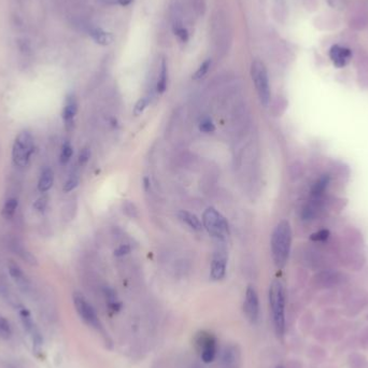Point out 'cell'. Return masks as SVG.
Returning a JSON list of instances; mask_svg holds the SVG:
<instances>
[{"mask_svg": "<svg viewBox=\"0 0 368 368\" xmlns=\"http://www.w3.org/2000/svg\"><path fill=\"white\" fill-rule=\"evenodd\" d=\"M292 245V229L286 220L280 221L271 235V256L277 268H283L288 261Z\"/></svg>", "mask_w": 368, "mask_h": 368, "instance_id": "6da1fadb", "label": "cell"}, {"mask_svg": "<svg viewBox=\"0 0 368 368\" xmlns=\"http://www.w3.org/2000/svg\"><path fill=\"white\" fill-rule=\"evenodd\" d=\"M269 306L276 335L282 337L285 332V293L280 280H274L270 284Z\"/></svg>", "mask_w": 368, "mask_h": 368, "instance_id": "7a4b0ae2", "label": "cell"}, {"mask_svg": "<svg viewBox=\"0 0 368 368\" xmlns=\"http://www.w3.org/2000/svg\"><path fill=\"white\" fill-rule=\"evenodd\" d=\"M251 77L255 86L261 103L267 107L270 102L271 92L266 66L260 59H255L251 65Z\"/></svg>", "mask_w": 368, "mask_h": 368, "instance_id": "3957f363", "label": "cell"}, {"mask_svg": "<svg viewBox=\"0 0 368 368\" xmlns=\"http://www.w3.org/2000/svg\"><path fill=\"white\" fill-rule=\"evenodd\" d=\"M203 226L210 236L216 240L222 241L230 235V226L226 218L212 207L206 209L204 212Z\"/></svg>", "mask_w": 368, "mask_h": 368, "instance_id": "277c9868", "label": "cell"}, {"mask_svg": "<svg viewBox=\"0 0 368 368\" xmlns=\"http://www.w3.org/2000/svg\"><path fill=\"white\" fill-rule=\"evenodd\" d=\"M194 345L200 360L206 364L212 363L217 354V339L215 335L208 330H199L195 334Z\"/></svg>", "mask_w": 368, "mask_h": 368, "instance_id": "5b68a950", "label": "cell"}, {"mask_svg": "<svg viewBox=\"0 0 368 368\" xmlns=\"http://www.w3.org/2000/svg\"><path fill=\"white\" fill-rule=\"evenodd\" d=\"M72 300L79 317L81 318V320L86 324V325H89L90 327L97 330L98 333L106 335V332H104V328L98 318L97 312H96V310L94 309V307L87 302L85 297L81 293L76 292L73 293Z\"/></svg>", "mask_w": 368, "mask_h": 368, "instance_id": "8992f818", "label": "cell"}, {"mask_svg": "<svg viewBox=\"0 0 368 368\" xmlns=\"http://www.w3.org/2000/svg\"><path fill=\"white\" fill-rule=\"evenodd\" d=\"M33 152V139L28 131H22L15 138L12 148L13 163L19 167H26L29 164Z\"/></svg>", "mask_w": 368, "mask_h": 368, "instance_id": "52a82bcc", "label": "cell"}, {"mask_svg": "<svg viewBox=\"0 0 368 368\" xmlns=\"http://www.w3.org/2000/svg\"><path fill=\"white\" fill-rule=\"evenodd\" d=\"M19 315H20V319H21L24 329L27 332V334L29 335V337L31 339L33 349L39 350L42 347L43 338H42L40 330L38 329V327L36 325V323L33 322L32 318H31V314H30L29 310L27 308H25V307L21 306L19 308Z\"/></svg>", "mask_w": 368, "mask_h": 368, "instance_id": "ba28073f", "label": "cell"}, {"mask_svg": "<svg viewBox=\"0 0 368 368\" xmlns=\"http://www.w3.org/2000/svg\"><path fill=\"white\" fill-rule=\"evenodd\" d=\"M243 311L245 317L252 323L255 324L260 318V301L255 287L249 285L245 290Z\"/></svg>", "mask_w": 368, "mask_h": 368, "instance_id": "9c48e42d", "label": "cell"}, {"mask_svg": "<svg viewBox=\"0 0 368 368\" xmlns=\"http://www.w3.org/2000/svg\"><path fill=\"white\" fill-rule=\"evenodd\" d=\"M227 266V253L223 249H218L214 252L211 261L210 277L213 281H220L226 275Z\"/></svg>", "mask_w": 368, "mask_h": 368, "instance_id": "30bf717a", "label": "cell"}, {"mask_svg": "<svg viewBox=\"0 0 368 368\" xmlns=\"http://www.w3.org/2000/svg\"><path fill=\"white\" fill-rule=\"evenodd\" d=\"M328 55L333 65L337 68H344L350 63V60H351L352 52L351 50L346 47L334 45L329 49Z\"/></svg>", "mask_w": 368, "mask_h": 368, "instance_id": "8fae6325", "label": "cell"}, {"mask_svg": "<svg viewBox=\"0 0 368 368\" xmlns=\"http://www.w3.org/2000/svg\"><path fill=\"white\" fill-rule=\"evenodd\" d=\"M9 274L12 277V279L15 281L21 290L23 292H27L29 290V281L27 277H26L23 273V270L20 268V266L15 264V263H10L9 264Z\"/></svg>", "mask_w": 368, "mask_h": 368, "instance_id": "7c38bea8", "label": "cell"}, {"mask_svg": "<svg viewBox=\"0 0 368 368\" xmlns=\"http://www.w3.org/2000/svg\"><path fill=\"white\" fill-rule=\"evenodd\" d=\"M78 112V101L75 95H69L66 98L65 106L63 109V119L67 126L72 125L73 119Z\"/></svg>", "mask_w": 368, "mask_h": 368, "instance_id": "4fadbf2b", "label": "cell"}, {"mask_svg": "<svg viewBox=\"0 0 368 368\" xmlns=\"http://www.w3.org/2000/svg\"><path fill=\"white\" fill-rule=\"evenodd\" d=\"M330 183V177L329 174L325 173L322 174V176L314 182V184L311 188V199H323L324 194L327 191Z\"/></svg>", "mask_w": 368, "mask_h": 368, "instance_id": "5bb4252c", "label": "cell"}, {"mask_svg": "<svg viewBox=\"0 0 368 368\" xmlns=\"http://www.w3.org/2000/svg\"><path fill=\"white\" fill-rule=\"evenodd\" d=\"M53 183H54V172L51 168L47 167L43 169L38 182L39 192L40 193L48 192L52 187H53Z\"/></svg>", "mask_w": 368, "mask_h": 368, "instance_id": "9a60e30c", "label": "cell"}, {"mask_svg": "<svg viewBox=\"0 0 368 368\" xmlns=\"http://www.w3.org/2000/svg\"><path fill=\"white\" fill-rule=\"evenodd\" d=\"M178 216L183 223H186L188 226H190L192 230L197 231V232L203 230L204 226L195 214H193L189 211H186V210H181V211H179V213H178Z\"/></svg>", "mask_w": 368, "mask_h": 368, "instance_id": "2e32d148", "label": "cell"}, {"mask_svg": "<svg viewBox=\"0 0 368 368\" xmlns=\"http://www.w3.org/2000/svg\"><path fill=\"white\" fill-rule=\"evenodd\" d=\"M90 34L93 40L100 46H109L113 41V36L110 32L104 31L98 27H92L90 29Z\"/></svg>", "mask_w": 368, "mask_h": 368, "instance_id": "e0dca14e", "label": "cell"}, {"mask_svg": "<svg viewBox=\"0 0 368 368\" xmlns=\"http://www.w3.org/2000/svg\"><path fill=\"white\" fill-rule=\"evenodd\" d=\"M167 81H168V68L166 60H162V67H161V72L160 77L157 79L156 83V91L159 94L165 93L166 89H167Z\"/></svg>", "mask_w": 368, "mask_h": 368, "instance_id": "ac0fdd59", "label": "cell"}, {"mask_svg": "<svg viewBox=\"0 0 368 368\" xmlns=\"http://www.w3.org/2000/svg\"><path fill=\"white\" fill-rule=\"evenodd\" d=\"M14 248V252L19 255L24 262L27 263V264L31 265V266H37L38 265V260L37 257L33 255L31 252H29L28 250H26L24 247L20 244H13Z\"/></svg>", "mask_w": 368, "mask_h": 368, "instance_id": "d6986e66", "label": "cell"}, {"mask_svg": "<svg viewBox=\"0 0 368 368\" xmlns=\"http://www.w3.org/2000/svg\"><path fill=\"white\" fill-rule=\"evenodd\" d=\"M17 206H19V201H17L16 198L8 199L3 209V215L6 218H11L13 216V214L15 213V210H16Z\"/></svg>", "mask_w": 368, "mask_h": 368, "instance_id": "ffe728a7", "label": "cell"}, {"mask_svg": "<svg viewBox=\"0 0 368 368\" xmlns=\"http://www.w3.org/2000/svg\"><path fill=\"white\" fill-rule=\"evenodd\" d=\"M73 154V149L71 143L69 141H65V143L63 144V148H61V152H60V156H59V161L61 165H66L71 156Z\"/></svg>", "mask_w": 368, "mask_h": 368, "instance_id": "44dd1931", "label": "cell"}, {"mask_svg": "<svg viewBox=\"0 0 368 368\" xmlns=\"http://www.w3.org/2000/svg\"><path fill=\"white\" fill-rule=\"evenodd\" d=\"M12 335V328L9 321L0 315V337L9 338Z\"/></svg>", "mask_w": 368, "mask_h": 368, "instance_id": "7402d4cb", "label": "cell"}, {"mask_svg": "<svg viewBox=\"0 0 368 368\" xmlns=\"http://www.w3.org/2000/svg\"><path fill=\"white\" fill-rule=\"evenodd\" d=\"M211 63H212V61L210 58L206 59L204 63L199 66V68L197 69V71L195 72V75L193 76V79H194V80H199V79L204 78L207 75V72L209 71L210 67H211Z\"/></svg>", "mask_w": 368, "mask_h": 368, "instance_id": "603a6c76", "label": "cell"}, {"mask_svg": "<svg viewBox=\"0 0 368 368\" xmlns=\"http://www.w3.org/2000/svg\"><path fill=\"white\" fill-rule=\"evenodd\" d=\"M199 129H200V131H203V133H205V134H210V133H213V131L215 130V126L211 119L204 118L199 123Z\"/></svg>", "mask_w": 368, "mask_h": 368, "instance_id": "cb8c5ba5", "label": "cell"}, {"mask_svg": "<svg viewBox=\"0 0 368 368\" xmlns=\"http://www.w3.org/2000/svg\"><path fill=\"white\" fill-rule=\"evenodd\" d=\"M150 103V98L149 97H142L140 98L134 107V115L140 116L144 111V109L148 107V104Z\"/></svg>", "mask_w": 368, "mask_h": 368, "instance_id": "d4e9b609", "label": "cell"}, {"mask_svg": "<svg viewBox=\"0 0 368 368\" xmlns=\"http://www.w3.org/2000/svg\"><path fill=\"white\" fill-rule=\"evenodd\" d=\"M328 237H329V231L320 230L318 232L313 233L310 236V239L315 242H323V241H326L328 239Z\"/></svg>", "mask_w": 368, "mask_h": 368, "instance_id": "484cf974", "label": "cell"}, {"mask_svg": "<svg viewBox=\"0 0 368 368\" xmlns=\"http://www.w3.org/2000/svg\"><path fill=\"white\" fill-rule=\"evenodd\" d=\"M173 31H174V34H177L178 38L183 41V42H187L189 40V32L188 30L183 27V26H181L180 24H174L173 26Z\"/></svg>", "mask_w": 368, "mask_h": 368, "instance_id": "4316f807", "label": "cell"}, {"mask_svg": "<svg viewBox=\"0 0 368 368\" xmlns=\"http://www.w3.org/2000/svg\"><path fill=\"white\" fill-rule=\"evenodd\" d=\"M17 47H19V50L21 51V53H23L24 55H29L31 53L30 43L26 39H19V40H17Z\"/></svg>", "mask_w": 368, "mask_h": 368, "instance_id": "83f0119b", "label": "cell"}, {"mask_svg": "<svg viewBox=\"0 0 368 368\" xmlns=\"http://www.w3.org/2000/svg\"><path fill=\"white\" fill-rule=\"evenodd\" d=\"M79 184V178L77 176H71L70 177L64 184V192L68 193V192H71L73 191Z\"/></svg>", "mask_w": 368, "mask_h": 368, "instance_id": "f1b7e54d", "label": "cell"}, {"mask_svg": "<svg viewBox=\"0 0 368 368\" xmlns=\"http://www.w3.org/2000/svg\"><path fill=\"white\" fill-rule=\"evenodd\" d=\"M48 205V197L47 196H42L40 198H38L33 204V208L37 210L39 212H43L47 208Z\"/></svg>", "mask_w": 368, "mask_h": 368, "instance_id": "f546056e", "label": "cell"}, {"mask_svg": "<svg viewBox=\"0 0 368 368\" xmlns=\"http://www.w3.org/2000/svg\"><path fill=\"white\" fill-rule=\"evenodd\" d=\"M91 157V151L89 148H83L80 154H79V164H80L81 166L85 165L87 162H89Z\"/></svg>", "mask_w": 368, "mask_h": 368, "instance_id": "4dcf8cb0", "label": "cell"}, {"mask_svg": "<svg viewBox=\"0 0 368 368\" xmlns=\"http://www.w3.org/2000/svg\"><path fill=\"white\" fill-rule=\"evenodd\" d=\"M130 252V247L127 244H122L120 245V247L115 251V254L117 256H123V255H126V254H128Z\"/></svg>", "mask_w": 368, "mask_h": 368, "instance_id": "1f68e13d", "label": "cell"}, {"mask_svg": "<svg viewBox=\"0 0 368 368\" xmlns=\"http://www.w3.org/2000/svg\"><path fill=\"white\" fill-rule=\"evenodd\" d=\"M104 3H107L109 5H117V6H123L126 7L128 5H130L133 3V0H103Z\"/></svg>", "mask_w": 368, "mask_h": 368, "instance_id": "d6a6232c", "label": "cell"}, {"mask_svg": "<svg viewBox=\"0 0 368 368\" xmlns=\"http://www.w3.org/2000/svg\"><path fill=\"white\" fill-rule=\"evenodd\" d=\"M276 368H284V367H283V366H281V365H279V366H277Z\"/></svg>", "mask_w": 368, "mask_h": 368, "instance_id": "836d02e7", "label": "cell"}]
</instances>
